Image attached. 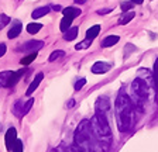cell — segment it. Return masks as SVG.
<instances>
[{
    "label": "cell",
    "mask_w": 158,
    "mask_h": 152,
    "mask_svg": "<svg viewBox=\"0 0 158 152\" xmlns=\"http://www.w3.org/2000/svg\"><path fill=\"white\" fill-rule=\"evenodd\" d=\"M112 138H102L93 131L90 121L83 120L79 122L73 135V145L71 152H107Z\"/></svg>",
    "instance_id": "obj_1"
},
{
    "label": "cell",
    "mask_w": 158,
    "mask_h": 152,
    "mask_svg": "<svg viewBox=\"0 0 158 152\" xmlns=\"http://www.w3.org/2000/svg\"><path fill=\"white\" fill-rule=\"evenodd\" d=\"M133 102L124 90L117 94L114 103V114L117 121V128L120 132H127L133 122Z\"/></svg>",
    "instance_id": "obj_2"
},
{
    "label": "cell",
    "mask_w": 158,
    "mask_h": 152,
    "mask_svg": "<svg viewBox=\"0 0 158 152\" xmlns=\"http://www.w3.org/2000/svg\"><path fill=\"white\" fill-rule=\"evenodd\" d=\"M131 102L133 106L138 107V109H143L144 104L147 103L148 97H150V85L145 79L143 78H135L131 82Z\"/></svg>",
    "instance_id": "obj_3"
},
{
    "label": "cell",
    "mask_w": 158,
    "mask_h": 152,
    "mask_svg": "<svg viewBox=\"0 0 158 152\" xmlns=\"http://www.w3.org/2000/svg\"><path fill=\"white\" fill-rule=\"evenodd\" d=\"M90 126H92L93 131L102 138H112V130L109 126L107 120V113L102 111V110H96L95 116L90 120Z\"/></svg>",
    "instance_id": "obj_4"
},
{
    "label": "cell",
    "mask_w": 158,
    "mask_h": 152,
    "mask_svg": "<svg viewBox=\"0 0 158 152\" xmlns=\"http://www.w3.org/2000/svg\"><path fill=\"white\" fill-rule=\"evenodd\" d=\"M24 72H26L24 66L21 68V69L17 70V72H13V70H4V72H0V86L2 87L14 86V85L20 80V78L24 75Z\"/></svg>",
    "instance_id": "obj_5"
},
{
    "label": "cell",
    "mask_w": 158,
    "mask_h": 152,
    "mask_svg": "<svg viewBox=\"0 0 158 152\" xmlns=\"http://www.w3.org/2000/svg\"><path fill=\"white\" fill-rule=\"evenodd\" d=\"M16 141H17V131H16V128H14V127H10V128L7 130V132H6V137H4L6 149L9 152H11V149H13Z\"/></svg>",
    "instance_id": "obj_6"
},
{
    "label": "cell",
    "mask_w": 158,
    "mask_h": 152,
    "mask_svg": "<svg viewBox=\"0 0 158 152\" xmlns=\"http://www.w3.org/2000/svg\"><path fill=\"white\" fill-rule=\"evenodd\" d=\"M44 46V42L40 40H33V41H27L23 46H20V51H24V52H37L38 50H41Z\"/></svg>",
    "instance_id": "obj_7"
},
{
    "label": "cell",
    "mask_w": 158,
    "mask_h": 152,
    "mask_svg": "<svg viewBox=\"0 0 158 152\" xmlns=\"http://www.w3.org/2000/svg\"><path fill=\"white\" fill-rule=\"evenodd\" d=\"M110 69H112V65L109 62H102V61L95 62L92 66V72L96 73V75H103V73L109 72Z\"/></svg>",
    "instance_id": "obj_8"
},
{
    "label": "cell",
    "mask_w": 158,
    "mask_h": 152,
    "mask_svg": "<svg viewBox=\"0 0 158 152\" xmlns=\"http://www.w3.org/2000/svg\"><path fill=\"white\" fill-rule=\"evenodd\" d=\"M21 30H23V26H21V23H20L19 20H14L13 23H11V28H10L9 33H7V37H9L10 40L17 38V37L20 35V33H21Z\"/></svg>",
    "instance_id": "obj_9"
},
{
    "label": "cell",
    "mask_w": 158,
    "mask_h": 152,
    "mask_svg": "<svg viewBox=\"0 0 158 152\" xmlns=\"http://www.w3.org/2000/svg\"><path fill=\"white\" fill-rule=\"evenodd\" d=\"M43 78H44V73H41L40 72L38 75L34 78V80L31 83H30V86H28V89H27V92H26V96H31L34 92L37 90V87L40 86V83L43 82Z\"/></svg>",
    "instance_id": "obj_10"
},
{
    "label": "cell",
    "mask_w": 158,
    "mask_h": 152,
    "mask_svg": "<svg viewBox=\"0 0 158 152\" xmlns=\"http://www.w3.org/2000/svg\"><path fill=\"white\" fill-rule=\"evenodd\" d=\"M51 11V7L49 6H44V7H38V9H35V10L31 13V17H33L34 20H38V18H41V17L47 16V14Z\"/></svg>",
    "instance_id": "obj_11"
},
{
    "label": "cell",
    "mask_w": 158,
    "mask_h": 152,
    "mask_svg": "<svg viewBox=\"0 0 158 152\" xmlns=\"http://www.w3.org/2000/svg\"><path fill=\"white\" fill-rule=\"evenodd\" d=\"M135 17V13L133 10H128V11H124V13L120 16V18H118V24L120 26H124V24H128L130 21L133 20Z\"/></svg>",
    "instance_id": "obj_12"
},
{
    "label": "cell",
    "mask_w": 158,
    "mask_h": 152,
    "mask_svg": "<svg viewBox=\"0 0 158 152\" xmlns=\"http://www.w3.org/2000/svg\"><path fill=\"white\" fill-rule=\"evenodd\" d=\"M78 31H79L78 27H71V28H68V30L64 33V40L65 41H73L76 37H78Z\"/></svg>",
    "instance_id": "obj_13"
},
{
    "label": "cell",
    "mask_w": 158,
    "mask_h": 152,
    "mask_svg": "<svg viewBox=\"0 0 158 152\" xmlns=\"http://www.w3.org/2000/svg\"><path fill=\"white\" fill-rule=\"evenodd\" d=\"M62 13H64V16H68L71 18H76L78 16H81L82 10H79L76 7H65V9H62Z\"/></svg>",
    "instance_id": "obj_14"
},
{
    "label": "cell",
    "mask_w": 158,
    "mask_h": 152,
    "mask_svg": "<svg viewBox=\"0 0 158 152\" xmlns=\"http://www.w3.org/2000/svg\"><path fill=\"white\" fill-rule=\"evenodd\" d=\"M118 40H120V37H118V35H109V37H106L105 40L102 41V46H103V48L113 46V45H116V44L118 42Z\"/></svg>",
    "instance_id": "obj_15"
},
{
    "label": "cell",
    "mask_w": 158,
    "mask_h": 152,
    "mask_svg": "<svg viewBox=\"0 0 158 152\" xmlns=\"http://www.w3.org/2000/svg\"><path fill=\"white\" fill-rule=\"evenodd\" d=\"M24 100H17L16 104L13 107V114L17 118H23V107H24Z\"/></svg>",
    "instance_id": "obj_16"
},
{
    "label": "cell",
    "mask_w": 158,
    "mask_h": 152,
    "mask_svg": "<svg viewBox=\"0 0 158 152\" xmlns=\"http://www.w3.org/2000/svg\"><path fill=\"white\" fill-rule=\"evenodd\" d=\"M99 33H100V26H99V24H95V26H92L88 31H86V38L93 40V38H96V37L99 35Z\"/></svg>",
    "instance_id": "obj_17"
},
{
    "label": "cell",
    "mask_w": 158,
    "mask_h": 152,
    "mask_svg": "<svg viewBox=\"0 0 158 152\" xmlns=\"http://www.w3.org/2000/svg\"><path fill=\"white\" fill-rule=\"evenodd\" d=\"M72 20L73 18H71V17L64 16V18L61 20V24H59V30L62 31V33H65L68 28H71V26H72Z\"/></svg>",
    "instance_id": "obj_18"
},
{
    "label": "cell",
    "mask_w": 158,
    "mask_h": 152,
    "mask_svg": "<svg viewBox=\"0 0 158 152\" xmlns=\"http://www.w3.org/2000/svg\"><path fill=\"white\" fill-rule=\"evenodd\" d=\"M43 28V24L40 23H30L28 26H27V33L31 34V35H34V34L40 33V30Z\"/></svg>",
    "instance_id": "obj_19"
},
{
    "label": "cell",
    "mask_w": 158,
    "mask_h": 152,
    "mask_svg": "<svg viewBox=\"0 0 158 152\" xmlns=\"http://www.w3.org/2000/svg\"><path fill=\"white\" fill-rule=\"evenodd\" d=\"M37 58V52H31V54H28L27 56H24V58H21V61H20V63L23 66H28L30 63L33 62L34 59Z\"/></svg>",
    "instance_id": "obj_20"
},
{
    "label": "cell",
    "mask_w": 158,
    "mask_h": 152,
    "mask_svg": "<svg viewBox=\"0 0 158 152\" xmlns=\"http://www.w3.org/2000/svg\"><path fill=\"white\" fill-rule=\"evenodd\" d=\"M92 41H93V40H90V38H86V40L81 41V42H79V44H76V45H75V50H78V51L88 50L89 46L92 45Z\"/></svg>",
    "instance_id": "obj_21"
},
{
    "label": "cell",
    "mask_w": 158,
    "mask_h": 152,
    "mask_svg": "<svg viewBox=\"0 0 158 152\" xmlns=\"http://www.w3.org/2000/svg\"><path fill=\"white\" fill-rule=\"evenodd\" d=\"M33 104H34V99H33V97H30V99L26 100V103H24V107H23V117L26 116V114L30 111V110H31Z\"/></svg>",
    "instance_id": "obj_22"
},
{
    "label": "cell",
    "mask_w": 158,
    "mask_h": 152,
    "mask_svg": "<svg viewBox=\"0 0 158 152\" xmlns=\"http://www.w3.org/2000/svg\"><path fill=\"white\" fill-rule=\"evenodd\" d=\"M64 55H65V52L61 51V50H58V51H54V52L49 55L48 59H49V62H54L55 59H58V58H61V56H64Z\"/></svg>",
    "instance_id": "obj_23"
},
{
    "label": "cell",
    "mask_w": 158,
    "mask_h": 152,
    "mask_svg": "<svg viewBox=\"0 0 158 152\" xmlns=\"http://www.w3.org/2000/svg\"><path fill=\"white\" fill-rule=\"evenodd\" d=\"M9 23H10V17L6 16V14H0V30H3Z\"/></svg>",
    "instance_id": "obj_24"
},
{
    "label": "cell",
    "mask_w": 158,
    "mask_h": 152,
    "mask_svg": "<svg viewBox=\"0 0 158 152\" xmlns=\"http://www.w3.org/2000/svg\"><path fill=\"white\" fill-rule=\"evenodd\" d=\"M23 151H24L23 141H21V139H17L14 146H13V149H11V152H23Z\"/></svg>",
    "instance_id": "obj_25"
},
{
    "label": "cell",
    "mask_w": 158,
    "mask_h": 152,
    "mask_svg": "<svg viewBox=\"0 0 158 152\" xmlns=\"http://www.w3.org/2000/svg\"><path fill=\"white\" fill-rule=\"evenodd\" d=\"M154 85L157 87V92H158V58L155 59V63H154Z\"/></svg>",
    "instance_id": "obj_26"
},
{
    "label": "cell",
    "mask_w": 158,
    "mask_h": 152,
    "mask_svg": "<svg viewBox=\"0 0 158 152\" xmlns=\"http://www.w3.org/2000/svg\"><path fill=\"white\" fill-rule=\"evenodd\" d=\"M122 9H123V11H128V10H131L133 9V6H134V3L133 2H123L122 4Z\"/></svg>",
    "instance_id": "obj_27"
},
{
    "label": "cell",
    "mask_w": 158,
    "mask_h": 152,
    "mask_svg": "<svg viewBox=\"0 0 158 152\" xmlns=\"http://www.w3.org/2000/svg\"><path fill=\"white\" fill-rule=\"evenodd\" d=\"M85 85H86V79L85 78H81V79L76 80V83H75V90H81Z\"/></svg>",
    "instance_id": "obj_28"
},
{
    "label": "cell",
    "mask_w": 158,
    "mask_h": 152,
    "mask_svg": "<svg viewBox=\"0 0 158 152\" xmlns=\"http://www.w3.org/2000/svg\"><path fill=\"white\" fill-rule=\"evenodd\" d=\"M6 51H7V46H6V44H3V42H0V58L6 54Z\"/></svg>",
    "instance_id": "obj_29"
},
{
    "label": "cell",
    "mask_w": 158,
    "mask_h": 152,
    "mask_svg": "<svg viewBox=\"0 0 158 152\" xmlns=\"http://www.w3.org/2000/svg\"><path fill=\"white\" fill-rule=\"evenodd\" d=\"M112 11V9H102V10H98V14H107V13H110Z\"/></svg>",
    "instance_id": "obj_30"
},
{
    "label": "cell",
    "mask_w": 158,
    "mask_h": 152,
    "mask_svg": "<svg viewBox=\"0 0 158 152\" xmlns=\"http://www.w3.org/2000/svg\"><path fill=\"white\" fill-rule=\"evenodd\" d=\"M51 9H54L55 11H62V7H61V6H52Z\"/></svg>",
    "instance_id": "obj_31"
},
{
    "label": "cell",
    "mask_w": 158,
    "mask_h": 152,
    "mask_svg": "<svg viewBox=\"0 0 158 152\" xmlns=\"http://www.w3.org/2000/svg\"><path fill=\"white\" fill-rule=\"evenodd\" d=\"M88 0H75V3L76 4H83V3H86Z\"/></svg>",
    "instance_id": "obj_32"
},
{
    "label": "cell",
    "mask_w": 158,
    "mask_h": 152,
    "mask_svg": "<svg viewBox=\"0 0 158 152\" xmlns=\"http://www.w3.org/2000/svg\"><path fill=\"white\" fill-rule=\"evenodd\" d=\"M131 2H133L134 4H141L143 2H144V0H131Z\"/></svg>",
    "instance_id": "obj_33"
}]
</instances>
